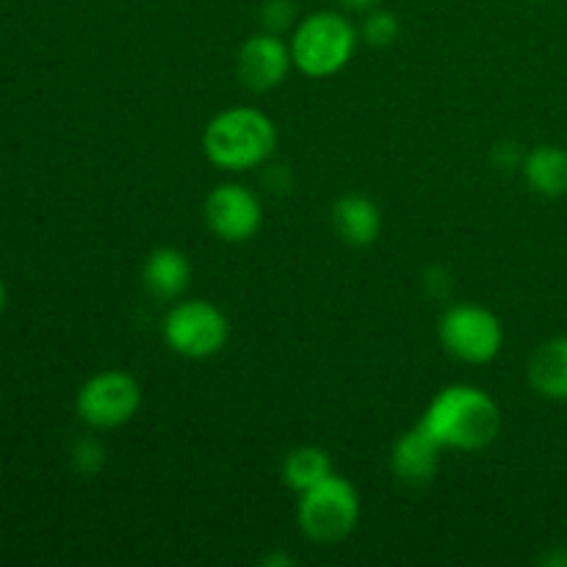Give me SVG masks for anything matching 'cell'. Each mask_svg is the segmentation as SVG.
Segmentation results:
<instances>
[{
  "instance_id": "obj_1",
  "label": "cell",
  "mask_w": 567,
  "mask_h": 567,
  "mask_svg": "<svg viewBox=\"0 0 567 567\" xmlns=\"http://www.w3.org/2000/svg\"><path fill=\"white\" fill-rule=\"evenodd\" d=\"M419 424L441 443L443 452H482L502 432V410L482 388L449 385L432 399Z\"/></svg>"
},
{
  "instance_id": "obj_2",
  "label": "cell",
  "mask_w": 567,
  "mask_h": 567,
  "mask_svg": "<svg viewBox=\"0 0 567 567\" xmlns=\"http://www.w3.org/2000/svg\"><path fill=\"white\" fill-rule=\"evenodd\" d=\"M277 147V127L258 109H227L205 125L203 150L208 161L227 172H247L266 164Z\"/></svg>"
},
{
  "instance_id": "obj_3",
  "label": "cell",
  "mask_w": 567,
  "mask_h": 567,
  "mask_svg": "<svg viewBox=\"0 0 567 567\" xmlns=\"http://www.w3.org/2000/svg\"><path fill=\"white\" fill-rule=\"evenodd\" d=\"M360 31L347 14L338 11H313L305 17L291 37V59L302 75L330 78L338 75L352 61L358 50Z\"/></svg>"
},
{
  "instance_id": "obj_4",
  "label": "cell",
  "mask_w": 567,
  "mask_h": 567,
  "mask_svg": "<svg viewBox=\"0 0 567 567\" xmlns=\"http://www.w3.org/2000/svg\"><path fill=\"white\" fill-rule=\"evenodd\" d=\"M360 520V496L349 480L330 474L310 491L299 493V532L316 546H338L347 540Z\"/></svg>"
},
{
  "instance_id": "obj_5",
  "label": "cell",
  "mask_w": 567,
  "mask_h": 567,
  "mask_svg": "<svg viewBox=\"0 0 567 567\" xmlns=\"http://www.w3.org/2000/svg\"><path fill=\"white\" fill-rule=\"evenodd\" d=\"M230 338L227 316L208 299L177 302L164 319V341L175 354L188 360L214 358Z\"/></svg>"
},
{
  "instance_id": "obj_6",
  "label": "cell",
  "mask_w": 567,
  "mask_h": 567,
  "mask_svg": "<svg viewBox=\"0 0 567 567\" xmlns=\"http://www.w3.org/2000/svg\"><path fill=\"white\" fill-rule=\"evenodd\" d=\"M142 408V385L127 371H100L89 377L75 396L78 419L92 430H116Z\"/></svg>"
},
{
  "instance_id": "obj_7",
  "label": "cell",
  "mask_w": 567,
  "mask_h": 567,
  "mask_svg": "<svg viewBox=\"0 0 567 567\" xmlns=\"http://www.w3.org/2000/svg\"><path fill=\"white\" fill-rule=\"evenodd\" d=\"M437 332H441L443 349L463 363H491L504 347L502 321L496 313L480 308V305L463 302L449 308Z\"/></svg>"
},
{
  "instance_id": "obj_8",
  "label": "cell",
  "mask_w": 567,
  "mask_h": 567,
  "mask_svg": "<svg viewBox=\"0 0 567 567\" xmlns=\"http://www.w3.org/2000/svg\"><path fill=\"white\" fill-rule=\"evenodd\" d=\"M205 225L227 244H244L258 236L264 225V205L258 194L241 183H221L205 197Z\"/></svg>"
},
{
  "instance_id": "obj_9",
  "label": "cell",
  "mask_w": 567,
  "mask_h": 567,
  "mask_svg": "<svg viewBox=\"0 0 567 567\" xmlns=\"http://www.w3.org/2000/svg\"><path fill=\"white\" fill-rule=\"evenodd\" d=\"M293 66L291 44L280 33H255L241 44L236 55V72L241 86L249 92H271L286 81L288 70Z\"/></svg>"
},
{
  "instance_id": "obj_10",
  "label": "cell",
  "mask_w": 567,
  "mask_h": 567,
  "mask_svg": "<svg viewBox=\"0 0 567 567\" xmlns=\"http://www.w3.org/2000/svg\"><path fill=\"white\" fill-rule=\"evenodd\" d=\"M441 443L424 426L415 424L413 430L399 435V441L393 443L391 471L399 485L419 491V487H426L435 480L437 468H441Z\"/></svg>"
},
{
  "instance_id": "obj_11",
  "label": "cell",
  "mask_w": 567,
  "mask_h": 567,
  "mask_svg": "<svg viewBox=\"0 0 567 567\" xmlns=\"http://www.w3.org/2000/svg\"><path fill=\"white\" fill-rule=\"evenodd\" d=\"M142 282L155 299L175 302L192 286V260L175 247L153 249L142 266Z\"/></svg>"
},
{
  "instance_id": "obj_12",
  "label": "cell",
  "mask_w": 567,
  "mask_h": 567,
  "mask_svg": "<svg viewBox=\"0 0 567 567\" xmlns=\"http://www.w3.org/2000/svg\"><path fill=\"white\" fill-rule=\"evenodd\" d=\"M332 227L349 247H369L382 233V214L374 199L363 194H347L332 208Z\"/></svg>"
},
{
  "instance_id": "obj_13",
  "label": "cell",
  "mask_w": 567,
  "mask_h": 567,
  "mask_svg": "<svg viewBox=\"0 0 567 567\" xmlns=\"http://www.w3.org/2000/svg\"><path fill=\"white\" fill-rule=\"evenodd\" d=\"M526 377L540 396L567 402V336L540 343L529 358Z\"/></svg>"
},
{
  "instance_id": "obj_14",
  "label": "cell",
  "mask_w": 567,
  "mask_h": 567,
  "mask_svg": "<svg viewBox=\"0 0 567 567\" xmlns=\"http://www.w3.org/2000/svg\"><path fill=\"white\" fill-rule=\"evenodd\" d=\"M524 177L540 197H565L567 194V150L540 144L524 158Z\"/></svg>"
},
{
  "instance_id": "obj_15",
  "label": "cell",
  "mask_w": 567,
  "mask_h": 567,
  "mask_svg": "<svg viewBox=\"0 0 567 567\" xmlns=\"http://www.w3.org/2000/svg\"><path fill=\"white\" fill-rule=\"evenodd\" d=\"M330 474H336L332 471V460L319 446L293 449V452H288L286 463H282V482L297 493L310 491V487L324 482Z\"/></svg>"
},
{
  "instance_id": "obj_16",
  "label": "cell",
  "mask_w": 567,
  "mask_h": 567,
  "mask_svg": "<svg viewBox=\"0 0 567 567\" xmlns=\"http://www.w3.org/2000/svg\"><path fill=\"white\" fill-rule=\"evenodd\" d=\"M360 39L371 48H391L399 39V20L396 14L385 9L365 11V20L360 25Z\"/></svg>"
},
{
  "instance_id": "obj_17",
  "label": "cell",
  "mask_w": 567,
  "mask_h": 567,
  "mask_svg": "<svg viewBox=\"0 0 567 567\" xmlns=\"http://www.w3.org/2000/svg\"><path fill=\"white\" fill-rule=\"evenodd\" d=\"M70 457H72V468H75L78 474L94 476L97 471H103L105 449L97 437H81V441H75V446H72Z\"/></svg>"
},
{
  "instance_id": "obj_18",
  "label": "cell",
  "mask_w": 567,
  "mask_h": 567,
  "mask_svg": "<svg viewBox=\"0 0 567 567\" xmlns=\"http://www.w3.org/2000/svg\"><path fill=\"white\" fill-rule=\"evenodd\" d=\"M260 22L269 33L282 37V31H288L297 22V6L291 0H266L264 9H260Z\"/></svg>"
},
{
  "instance_id": "obj_19",
  "label": "cell",
  "mask_w": 567,
  "mask_h": 567,
  "mask_svg": "<svg viewBox=\"0 0 567 567\" xmlns=\"http://www.w3.org/2000/svg\"><path fill=\"white\" fill-rule=\"evenodd\" d=\"M341 6L347 11H354V14H365V11H371L380 6V0H341Z\"/></svg>"
},
{
  "instance_id": "obj_20",
  "label": "cell",
  "mask_w": 567,
  "mask_h": 567,
  "mask_svg": "<svg viewBox=\"0 0 567 567\" xmlns=\"http://www.w3.org/2000/svg\"><path fill=\"white\" fill-rule=\"evenodd\" d=\"M3 308H6V286L3 280H0V313H3Z\"/></svg>"
}]
</instances>
